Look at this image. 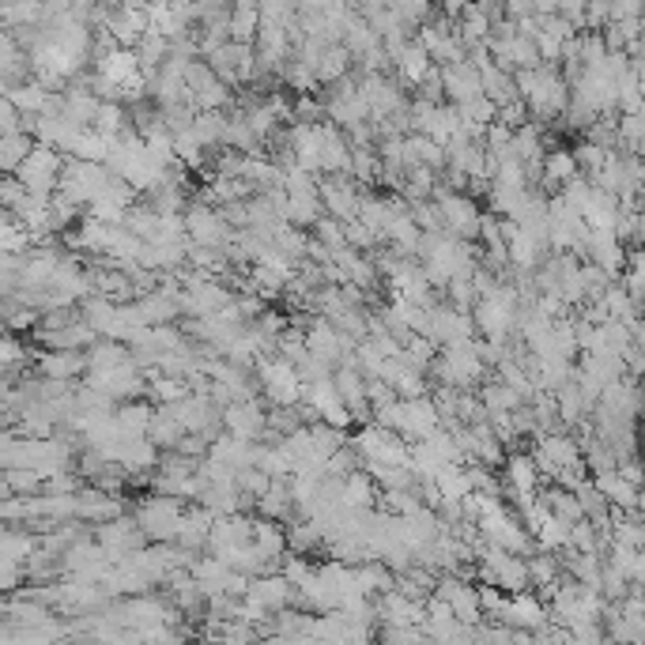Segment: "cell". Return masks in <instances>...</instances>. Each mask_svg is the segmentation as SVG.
I'll return each mask as SVG.
<instances>
[{"mask_svg": "<svg viewBox=\"0 0 645 645\" xmlns=\"http://www.w3.org/2000/svg\"><path fill=\"white\" fill-rule=\"evenodd\" d=\"M441 427L435 396H401V435L408 441H423L430 430Z\"/></svg>", "mask_w": 645, "mask_h": 645, "instance_id": "obj_12", "label": "cell"}, {"mask_svg": "<svg viewBox=\"0 0 645 645\" xmlns=\"http://www.w3.org/2000/svg\"><path fill=\"white\" fill-rule=\"evenodd\" d=\"M351 50L343 46V42H332V46H325V53L317 57V79L321 84H340L343 76L351 73Z\"/></svg>", "mask_w": 645, "mask_h": 645, "instance_id": "obj_27", "label": "cell"}, {"mask_svg": "<svg viewBox=\"0 0 645 645\" xmlns=\"http://www.w3.org/2000/svg\"><path fill=\"white\" fill-rule=\"evenodd\" d=\"M253 544H258L272 562H284V555L291 551L287 528H280L276 517H264V514L253 521Z\"/></svg>", "mask_w": 645, "mask_h": 645, "instance_id": "obj_25", "label": "cell"}, {"mask_svg": "<svg viewBox=\"0 0 645 645\" xmlns=\"http://www.w3.org/2000/svg\"><path fill=\"white\" fill-rule=\"evenodd\" d=\"M446 295H449V303L461 306V310H468V306H472V303H480V295H475L472 276H453V280H449V287H446Z\"/></svg>", "mask_w": 645, "mask_h": 645, "instance_id": "obj_40", "label": "cell"}, {"mask_svg": "<svg viewBox=\"0 0 645 645\" xmlns=\"http://www.w3.org/2000/svg\"><path fill=\"white\" fill-rule=\"evenodd\" d=\"M494 620L517 626V631H533L536 634L540 626H547V620H551V608L544 604V597H533L525 589V593H510L506 608H502Z\"/></svg>", "mask_w": 645, "mask_h": 645, "instance_id": "obj_14", "label": "cell"}, {"mask_svg": "<svg viewBox=\"0 0 645 645\" xmlns=\"http://www.w3.org/2000/svg\"><path fill=\"white\" fill-rule=\"evenodd\" d=\"M280 73H284V84L291 87V91H298V95H306L314 84H321V79H317V65H314V61H306V57L287 61Z\"/></svg>", "mask_w": 645, "mask_h": 645, "instance_id": "obj_33", "label": "cell"}, {"mask_svg": "<svg viewBox=\"0 0 645 645\" xmlns=\"http://www.w3.org/2000/svg\"><path fill=\"white\" fill-rule=\"evenodd\" d=\"M140 53H136V46H113V50H106V53H99L95 57V73L99 76H106V79H113L118 87H125L132 76L140 73Z\"/></svg>", "mask_w": 645, "mask_h": 645, "instance_id": "obj_20", "label": "cell"}, {"mask_svg": "<svg viewBox=\"0 0 645 645\" xmlns=\"http://www.w3.org/2000/svg\"><path fill=\"white\" fill-rule=\"evenodd\" d=\"M132 125V110H125L121 102H102L99 118H95V129L106 132V136H121Z\"/></svg>", "mask_w": 645, "mask_h": 645, "instance_id": "obj_35", "label": "cell"}, {"mask_svg": "<svg viewBox=\"0 0 645 645\" xmlns=\"http://www.w3.org/2000/svg\"><path fill=\"white\" fill-rule=\"evenodd\" d=\"M65 163H68L65 152H57V147H50V144H34V152L20 163L15 178H20L31 193H57Z\"/></svg>", "mask_w": 645, "mask_h": 645, "instance_id": "obj_7", "label": "cell"}, {"mask_svg": "<svg viewBox=\"0 0 645 645\" xmlns=\"http://www.w3.org/2000/svg\"><path fill=\"white\" fill-rule=\"evenodd\" d=\"M42 378H57V382H73V378L87 374V351H57L46 348L39 359H34Z\"/></svg>", "mask_w": 645, "mask_h": 645, "instance_id": "obj_21", "label": "cell"}, {"mask_svg": "<svg viewBox=\"0 0 645 645\" xmlns=\"http://www.w3.org/2000/svg\"><path fill=\"white\" fill-rule=\"evenodd\" d=\"M540 464H536V457L528 453H510L506 457V494L517 502V506H525V502L536 499V491H540Z\"/></svg>", "mask_w": 645, "mask_h": 645, "instance_id": "obj_16", "label": "cell"}, {"mask_svg": "<svg viewBox=\"0 0 645 645\" xmlns=\"http://www.w3.org/2000/svg\"><path fill=\"white\" fill-rule=\"evenodd\" d=\"M435 200H438L441 216H446V227H449V231H453L457 238H464V242H480L483 211L472 205V197H464V193H457V189H449V185H441V182H438Z\"/></svg>", "mask_w": 645, "mask_h": 645, "instance_id": "obj_8", "label": "cell"}, {"mask_svg": "<svg viewBox=\"0 0 645 645\" xmlns=\"http://www.w3.org/2000/svg\"><path fill=\"white\" fill-rule=\"evenodd\" d=\"M314 231H317V238H321V242H329L332 250H340V245H348V231H343V219L329 216V211H325V216L317 219Z\"/></svg>", "mask_w": 645, "mask_h": 645, "instance_id": "obj_38", "label": "cell"}, {"mask_svg": "<svg viewBox=\"0 0 645 645\" xmlns=\"http://www.w3.org/2000/svg\"><path fill=\"white\" fill-rule=\"evenodd\" d=\"M258 382L261 389L269 393V401L276 404V408H298L303 404V396H306V382H303V374H298V367L291 359L284 356H276V359H258Z\"/></svg>", "mask_w": 645, "mask_h": 645, "instance_id": "obj_3", "label": "cell"}, {"mask_svg": "<svg viewBox=\"0 0 645 645\" xmlns=\"http://www.w3.org/2000/svg\"><path fill=\"white\" fill-rule=\"evenodd\" d=\"M4 99H12L26 118H39V113H50L53 91L46 84H39V79H23V84H15V87H4Z\"/></svg>", "mask_w": 645, "mask_h": 645, "instance_id": "obj_23", "label": "cell"}, {"mask_svg": "<svg viewBox=\"0 0 645 645\" xmlns=\"http://www.w3.org/2000/svg\"><path fill=\"white\" fill-rule=\"evenodd\" d=\"M555 401H559V423H567V427H573V423H581L589 412L597 408V401H589L586 389H581L578 382L562 385L559 393H555Z\"/></svg>", "mask_w": 645, "mask_h": 645, "instance_id": "obj_26", "label": "cell"}, {"mask_svg": "<svg viewBox=\"0 0 645 645\" xmlns=\"http://www.w3.org/2000/svg\"><path fill=\"white\" fill-rule=\"evenodd\" d=\"M121 514H125V502H121L113 491L99 488V483H91V488H79L76 491V521L106 525V521H113V517H121Z\"/></svg>", "mask_w": 645, "mask_h": 645, "instance_id": "obj_17", "label": "cell"}, {"mask_svg": "<svg viewBox=\"0 0 645 645\" xmlns=\"http://www.w3.org/2000/svg\"><path fill=\"white\" fill-rule=\"evenodd\" d=\"M597 480V488L604 491V499L612 502L615 510H626V514H631V510H638L642 506V488L634 480H626V475L620 472V468H608V472H597L593 475Z\"/></svg>", "mask_w": 645, "mask_h": 645, "instance_id": "obj_19", "label": "cell"}, {"mask_svg": "<svg viewBox=\"0 0 645 645\" xmlns=\"http://www.w3.org/2000/svg\"><path fill=\"white\" fill-rule=\"evenodd\" d=\"M343 231H348V245H356V250H374V245L382 242V234L370 223H362V219H348Z\"/></svg>", "mask_w": 645, "mask_h": 645, "instance_id": "obj_39", "label": "cell"}, {"mask_svg": "<svg viewBox=\"0 0 645 645\" xmlns=\"http://www.w3.org/2000/svg\"><path fill=\"white\" fill-rule=\"evenodd\" d=\"M26 197H31V189H26V185L15 178V174H8L4 185H0V200H4V208L8 211H20L26 205Z\"/></svg>", "mask_w": 645, "mask_h": 645, "instance_id": "obj_41", "label": "cell"}, {"mask_svg": "<svg viewBox=\"0 0 645 645\" xmlns=\"http://www.w3.org/2000/svg\"><path fill=\"white\" fill-rule=\"evenodd\" d=\"M517 76V95L528 102L533 121H559L570 110V79L555 73V65H536L521 68Z\"/></svg>", "mask_w": 645, "mask_h": 645, "instance_id": "obj_1", "label": "cell"}, {"mask_svg": "<svg viewBox=\"0 0 645 645\" xmlns=\"http://www.w3.org/2000/svg\"><path fill=\"white\" fill-rule=\"evenodd\" d=\"M136 521L152 544H178L185 506H182V499H174V494L155 491L152 499L136 502Z\"/></svg>", "mask_w": 645, "mask_h": 645, "instance_id": "obj_2", "label": "cell"}, {"mask_svg": "<svg viewBox=\"0 0 645 645\" xmlns=\"http://www.w3.org/2000/svg\"><path fill=\"white\" fill-rule=\"evenodd\" d=\"M438 4H441V12H446L449 20H453V15H461L464 8L472 4V0H438Z\"/></svg>", "mask_w": 645, "mask_h": 645, "instance_id": "obj_44", "label": "cell"}, {"mask_svg": "<svg viewBox=\"0 0 645 645\" xmlns=\"http://www.w3.org/2000/svg\"><path fill=\"white\" fill-rule=\"evenodd\" d=\"M430 370H435L438 385L472 389L483 374H488V362H483L475 340H468V343H453V348H441V356L430 362Z\"/></svg>", "mask_w": 645, "mask_h": 645, "instance_id": "obj_4", "label": "cell"}, {"mask_svg": "<svg viewBox=\"0 0 645 645\" xmlns=\"http://www.w3.org/2000/svg\"><path fill=\"white\" fill-rule=\"evenodd\" d=\"M441 84H446V99L453 102H468L483 95V76L472 57L457 61V65H441Z\"/></svg>", "mask_w": 645, "mask_h": 645, "instance_id": "obj_18", "label": "cell"}, {"mask_svg": "<svg viewBox=\"0 0 645 645\" xmlns=\"http://www.w3.org/2000/svg\"><path fill=\"white\" fill-rule=\"evenodd\" d=\"M20 362H31V351L23 348L15 336H8L4 340V370H8V382H15V370H20Z\"/></svg>", "mask_w": 645, "mask_h": 645, "instance_id": "obj_42", "label": "cell"}, {"mask_svg": "<svg viewBox=\"0 0 645 645\" xmlns=\"http://www.w3.org/2000/svg\"><path fill=\"white\" fill-rule=\"evenodd\" d=\"M517 291L502 284L494 295L480 298L475 303V325H480V332L488 336V340H506L510 332L517 329Z\"/></svg>", "mask_w": 645, "mask_h": 645, "instance_id": "obj_6", "label": "cell"}, {"mask_svg": "<svg viewBox=\"0 0 645 645\" xmlns=\"http://www.w3.org/2000/svg\"><path fill=\"white\" fill-rule=\"evenodd\" d=\"M581 174V163L573 152H547L544 155V185L551 189H562L567 182H573Z\"/></svg>", "mask_w": 645, "mask_h": 645, "instance_id": "obj_28", "label": "cell"}, {"mask_svg": "<svg viewBox=\"0 0 645 645\" xmlns=\"http://www.w3.org/2000/svg\"><path fill=\"white\" fill-rule=\"evenodd\" d=\"M634 586H642V589H645V547L638 551V570H634Z\"/></svg>", "mask_w": 645, "mask_h": 645, "instance_id": "obj_45", "label": "cell"}, {"mask_svg": "<svg viewBox=\"0 0 645 645\" xmlns=\"http://www.w3.org/2000/svg\"><path fill=\"white\" fill-rule=\"evenodd\" d=\"M23 121H26V113L12 99L0 102V136H8V132H23Z\"/></svg>", "mask_w": 645, "mask_h": 645, "instance_id": "obj_43", "label": "cell"}, {"mask_svg": "<svg viewBox=\"0 0 645 645\" xmlns=\"http://www.w3.org/2000/svg\"><path fill=\"white\" fill-rule=\"evenodd\" d=\"M211 525H216V514H211V510L205 506V502H197V506L185 510V521H182V536H178V544H182V547H193V551H200V547H208Z\"/></svg>", "mask_w": 645, "mask_h": 645, "instance_id": "obj_24", "label": "cell"}, {"mask_svg": "<svg viewBox=\"0 0 645 645\" xmlns=\"http://www.w3.org/2000/svg\"><path fill=\"white\" fill-rule=\"evenodd\" d=\"M152 419H155L152 396H147V401H121L118 404V423L125 435H147V430H152Z\"/></svg>", "mask_w": 645, "mask_h": 645, "instance_id": "obj_29", "label": "cell"}, {"mask_svg": "<svg viewBox=\"0 0 645 645\" xmlns=\"http://www.w3.org/2000/svg\"><path fill=\"white\" fill-rule=\"evenodd\" d=\"M31 136L34 132H8V136H0V166H4V174H15L23 158L34 152L39 140H31Z\"/></svg>", "mask_w": 645, "mask_h": 645, "instance_id": "obj_30", "label": "cell"}, {"mask_svg": "<svg viewBox=\"0 0 645 645\" xmlns=\"http://www.w3.org/2000/svg\"><path fill=\"white\" fill-rule=\"evenodd\" d=\"M306 408L314 412V419H325L332 423V427H343L348 430L351 423H356V415H351L348 401L340 396V389H336L332 378H325V382H310L306 385Z\"/></svg>", "mask_w": 645, "mask_h": 645, "instance_id": "obj_10", "label": "cell"}, {"mask_svg": "<svg viewBox=\"0 0 645 645\" xmlns=\"http://www.w3.org/2000/svg\"><path fill=\"white\" fill-rule=\"evenodd\" d=\"M521 514H514V510H506L499 502L494 510H488L475 525H480V536L483 540H491V544H499V547H506V551H517V555H533V544H536V536L528 533V525H521Z\"/></svg>", "mask_w": 645, "mask_h": 645, "instance_id": "obj_5", "label": "cell"}, {"mask_svg": "<svg viewBox=\"0 0 645 645\" xmlns=\"http://www.w3.org/2000/svg\"><path fill=\"white\" fill-rule=\"evenodd\" d=\"M223 427L245 441H261L269 438V415H264L258 396L253 401H234L223 408Z\"/></svg>", "mask_w": 645, "mask_h": 645, "instance_id": "obj_15", "label": "cell"}, {"mask_svg": "<svg viewBox=\"0 0 645 645\" xmlns=\"http://www.w3.org/2000/svg\"><path fill=\"white\" fill-rule=\"evenodd\" d=\"M287 544H291V551L310 555L314 547L325 544V536H321V528H317L310 517H303L298 525H287Z\"/></svg>", "mask_w": 645, "mask_h": 645, "instance_id": "obj_36", "label": "cell"}, {"mask_svg": "<svg viewBox=\"0 0 645 645\" xmlns=\"http://www.w3.org/2000/svg\"><path fill=\"white\" fill-rule=\"evenodd\" d=\"M95 536H99V544L106 547V555H110V562H121L125 555L132 551H140L147 540V533L140 528V521L136 514L132 517H113V521H106V525H95Z\"/></svg>", "mask_w": 645, "mask_h": 645, "instance_id": "obj_9", "label": "cell"}, {"mask_svg": "<svg viewBox=\"0 0 645 645\" xmlns=\"http://www.w3.org/2000/svg\"><path fill=\"white\" fill-rule=\"evenodd\" d=\"M393 65H396V73H401V79L408 87H423V84H427V76L435 73V57H430V53L423 50L419 39H412L408 46L396 53Z\"/></svg>", "mask_w": 645, "mask_h": 645, "instance_id": "obj_22", "label": "cell"}, {"mask_svg": "<svg viewBox=\"0 0 645 645\" xmlns=\"http://www.w3.org/2000/svg\"><path fill=\"white\" fill-rule=\"evenodd\" d=\"M185 227H189V238L197 245H231V238H234L223 208L193 205L189 211H185Z\"/></svg>", "mask_w": 645, "mask_h": 645, "instance_id": "obj_11", "label": "cell"}, {"mask_svg": "<svg viewBox=\"0 0 645 645\" xmlns=\"http://www.w3.org/2000/svg\"><path fill=\"white\" fill-rule=\"evenodd\" d=\"M261 4H242L231 8V39L234 42H258L261 34Z\"/></svg>", "mask_w": 645, "mask_h": 645, "instance_id": "obj_32", "label": "cell"}, {"mask_svg": "<svg viewBox=\"0 0 645 645\" xmlns=\"http://www.w3.org/2000/svg\"><path fill=\"white\" fill-rule=\"evenodd\" d=\"M193 132L200 136V144L211 147V144H223V132H227V118L219 110H197V118H193Z\"/></svg>", "mask_w": 645, "mask_h": 645, "instance_id": "obj_34", "label": "cell"}, {"mask_svg": "<svg viewBox=\"0 0 645 645\" xmlns=\"http://www.w3.org/2000/svg\"><path fill=\"white\" fill-rule=\"evenodd\" d=\"M480 401H483V408H488V415L494 412H517V408H525V396L517 393L514 385H506V382H499V385H483V393H480Z\"/></svg>", "mask_w": 645, "mask_h": 645, "instance_id": "obj_31", "label": "cell"}, {"mask_svg": "<svg viewBox=\"0 0 645 645\" xmlns=\"http://www.w3.org/2000/svg\"><path fill=\"white\" fill-rule=\"evenodd\" d=\"M396 367H401V362H396ZM393 389L401 396H427V378H423V370H415V367H401L393 378Z\"/></svg>", "mask_w": 645, "mask_h": 645, "instance_id": "obj_37", "label": "cell"}, {"mask_svg": "<svg viewBox=\"0 0 645 645\" xmlns=\"http://www.w3.org/2000/svg\"><path fill=\"white\" fill-rule=\"evenodd\" d=\"M475 317H468L461 306H435V317H430V340L441 343V348H453V343H468L475 336Z\"/></svg>", "mask_w": 645, "mask_h": 645, "instance_id": "obj_13", "label": "cell"}]
</instances>
